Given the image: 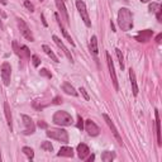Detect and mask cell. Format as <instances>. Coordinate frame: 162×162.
Here are the masks:
<instances>
[{
	"label": "cell",
	"mask_w": 162,
	"mask_h": 162,
	"mask_svg": "<svg viewBox=\"0 0 162 162\" xmlns=\"http://www.w3.org/2000/svg\"><path fill=\"white\" fill-rule=\"evenodd\" d=\"M118 26L122 30L128 32L133 28V14L128 8H120L118 11Z\"/></svg>",
	"instance_id": "1"
},
{
	"label": "cell",
	"mask_w": 162,
	"mask_h": 162,
	"mask_svg": "<svg viewBox=\"0 0 162 162\" xmlns=\"http://www.w3.org/2000/svg\"><path fill=\"white\" fill-rule=\"evenodd\" d=\"M53 123L57 125H61V127H68L72 124V117L70 113H67L65 110H59L53 114V118H52Z\"/></svg>",
	"instance_id": "2"
},
{
	"label": "cell",
	"mask_w": 162,
	"mask_h": 162,
	"mask_svg": "<svg viewBox=\"0 0 162 162\" xmlns=\"http://www.w3.org/2000/svg\"><path fill=\"white\" fill-rule=\"evenodd\" d=\"M46 134H47V137L52 138V140L60 141V142H62V143H67V142H68V133H67V131H65V129H61V128H51V129H47Z\"/></svg>",
	"instance_id": "3"
},
{
	"label": "cell",
	"mask_w": 162,
	"mask_h": 162,
	"mask_svg": "<svg viewBox=\"0 0 162 162\" xmlns=\"http://www.w3.org/2000/svg\"><path fill=\"white\" fill-rule=\"evenodd\" d=\"M76 8L79 10V13L81 15V19L84 20L85 26L86 27H91V22H90V18H89V14H87V10H86V5L83 0H76Z\"/></svg>",
	"instance_id": "4"
},
{
	"label": "cell",
	"mask_w": 162,
	"mask_h": 162,
	"mask_svg": "<svg viewBox=\"0 0 162 162\" xmlns=\"http://www.w3.org/2000/svg\"><path fill=\"white\" fill-rule=\"evenodd\" d=\"M107 62H108V68H109V72H110V76H111V81H113L114 89L118 91V90H119V84H118L117 74H115V67H114V63H113V60H111V56H110L109 52H107Z\"/></svg>",
	"instance_id": "5"
},
{
	"label": "cell",
	"mask_w": 162,
	"mask_h": 162,
	"mask_svg": "<svg viewBox=\"0 0 162 162\" xmlns=\"http://www.w3.org/2000/svg\"><path fill=\"white\" fill-rule=\"evenodd\" d=\"M17 23H18V27H19V30H20V33H22V36L24 37L26 39L33 42V41H34V37H33V34H32L29 27L26 24V22L23 20V19H19V18H18V19H17Z\"/></svg>",
	"instance_id": "6"
},
{
	"label": "cell",
	"mask_w": 162,
	"mask_h": 162,
	"mask_svg": "<svg viewBox=\"0 0 162 162\" xmlns=\"http://www.w3.org/2000/svg\"><path fill=\"white\" fill-rule=\"evenodd\" d=\"M0 74H2V79L5 86L10 85V77H11V67L9 62H4L0 67Z\"/></svg>",
	"instance_id": "7"
},
{
	"label": "cell",
	"mask_w": 162,
	"mask_h": 162,
	"mask_svg": "<svg viewBox=\"0 0 162 162\" xmlns=\"http://www.w3.org/2000/svg\"><path fill=\"white\" fill-rule=\"evenodd\" d=\"M22 119H23V123H24V131H23V134H33L34 132H36V124H34V122L30 119V117H28V115H22Z\"/></svg>",
	"instance_id": "8"
},
{
	"label": "cell",
	"mask_w": 162,
	"mask_h": 162,
	"mask_svg": "<svg viewBox=\"0 0 162 162\" xmlns=\"http://www.w3.org/2000/svg\"><path fill=\"white\" fill-rule=\"evenodd\" d=\"M103 118H104V120L107 122V124H108V127H109V128H110L111 133L114 134V137L117 138V141H118V143H119V144H123L122 137H120V134H119V132H118V129H117V127L114 125L113 120H111V119L109 118V115H108V114H103Z\"/></svg>",
	"instance_id": "9"
},
{
	"label": "cell",
	"mask_w": 162,
	"mask_h": 162,
	"mask_svg": "<svg viewBox=\"0 0 162 162\" xmlns=\"http://www.w3.org/2000/svg\"><path fill=\"white\" fill-rule=\"evenodd\" d=\"M84 128H85V131L87 132V134H89V136H91V137L98 136V134H99V132H100L99 127H98L94 122H92L91 119H87V120L84 123Z\"/></svg>",
	"instance_id": "10"
},
{
	"label": "cell",
	"mask_w": 162,
	"mask_h": 162,
	"mask_svg": "<svg viewBox=\"0 0 162 162\" xmlns=\"http://www.w3.org/2000/svg\"><path fill=\"white\" fill-rule=\"evenodd\" d=\"M52 39H53V42L57 44V46H59V47L62 50V52L66 55V57H67V59H68V61H70L71 63L74 62V59H72V55H71V52L70 51H68L67 50V47H66V46L63 44V42L59 38V37H57V36H52Z\"/></svg>",
	"instance_id": "11"
},
{
	"label": "cell",
	"mask_w": 162,
	"mask_h": 162,
	"mask_svg": "<svg viewBox=\"0 0 162 162\" xmlns=\"http://www.w3.org/2000/svg\"><path fill=\"white\" fill-rule=\"evenodd\" d=\"M55 2H56V6H57V9H59L62 19L68 24V23H70L68 20H70V19H68V13H67V9H66V6H65L63 0H55Z\"/></svg>",
	"instance_id": "12"
},
{
	"label": "cell",
	"mask_w": 162,
	"mask_h": 162,
	"mask_svg": "<svg viewBox=\"0 0 162 162\" xmlns=\"http://www.w3.org/2000/svg\"><path fill=\"white\" fill-rule=\"evenodd\" d=\"M152 36H153V32L151 30V29H144V30H141L140 33L136 36V39L138 41V42H148L149 39L152 38Z\"/></svg>",
	"instance_id": "13"
},
{
	"label": "cell",
	"mask_w": 162,
	"mask_h": 162,
	"mask_svg": "<svg viewBox=\"0 0 162 162\" xmlns=\"http://www.w3.org/2000/svg\"><path fill=\"white\" fill-rule=\"evenodd\" d=\"M55 18H56V20H57V24H59V27L61 28V32H62V34H63V37L67 39V42H68V43H71V46H74V47H75V42H74V41H72V38L70 37V34L67 33V30L63 28L62 23H61V18H60L59 13H55Z\"/></svg>",
	"instance_id": "14"
},
{
	"label": "cell",
	"mask_w": 162,
	"mask_h": 162,
	"mask_svg": "<svg viewBox=\"0 0 162 162\" xmlns=\"http://www.w3.org/2000/svg\"><path fill=\"white\" fill-rule=\"evenodd\" d=\"M4 113H5V118H6L9 129H10V132H13V117H11V111H10L8 103H4Z\"/></svg>",
	"instance_id": "15"
},
{
	"label": "cell",
	"mask_w": 162,
	"mask_h": 162,
	"mask_svg": "<svg viewBox=\"0 0 162 162\" xmlns=\"http://www.w3.org/2000/svg\"><path fill=\"white\" fill-rule=\"evenodd\" d=\"M89 153H90V149L85 143H80L77 146V155L81 160H85L89 156Z\"/></svg>",
	"instance_id": "16"
},
{
	"label": "cell",
	"mask_w": 162,
	"mask_h": 162,
	"mask_svg": "<svg viewBox=\"0 0 162 162\" xmlns=\"http://www.w3.org/2000/svg\"><path fill=\"white\" fill-rule=\"evenodd\" d=\"M155 117H156V134H157V144L161 146L162 144V140H161V120H160V114L158 110H155Z\"/></svg>",
	"instance_id": "17"
},
{
	"label": "cell",
	"mask_w": 162,
	"mask_h": 162,
	"mask_svg": "<svg viewBox=\"0 0 162 162\" xmlns=\"http://www.w3.org/2000/svg\"><path fill=\"white\" fill-rule=\"evenodd\" d=\"M129 80H131V84H132V90H133V95L134 96H137L138 95V85H137V80H136V74H134V71L132 70H129Z\"/></svg>",
	"instance_id": "18"
},
{
	"label": "cell",
	"mask_w": 162,
	"mask_h": 162,
	"mask_svg": "<svg viewBox=\"0 0 162 162\" xmlns=\"http://www.w3.org/2000/svg\"><path fill=\"white\" fill-rule=\"evenodd\" d=\"M57 156H60V157H72L74 156V149L71 147H67V146L61 147L59 153H57Z\"/></svg>",
	"instance_id": "19"
},
{
	"label": "cell",
	"mask_w": 162,
	"mask_h": 162,
	"mask_svg": "<svg viewBox=\"0 0 162 162\" xmlns=\"http://www.w3.org/2000/svg\"><path fill=\"white\" fill-rule=\"evenodd\" d=\"M89 48H90L91 53L94 55V56H96V55H98L99 48H98V38H96V36H92V37H91L90 43H89Z\"/></svg>",
	"instance_id": "20"
},
{
	"label": "cell",
	"mask_w": 162,
	"mask_h": 162,
	"mask_svg": "<svg viewBox=\"0 0 162 162\" xmlns=\"http://www.w3.org/2000/svg\"><path fill=\"white\" fill-rule=\"evenodd\" d=\"M42 50L44 51V53L47 55L48 57H51V59H52V61H55L56 63H59V62H60V61H59V59H57V56L53 53V51L51 50V47H48L47 44H43V46H42Z\"/></svg>",
	"instance_id": "21"
},
{
	"label": "cell",
	"mask_w": 162,
	"mask_h": 162,
	"mask_svg": "<svg viewBox=\"0 0 162 162\" xmlns=\"http://www.w3.org/2000/svg\"><path fill=\"white\" fill-rule=\"evenodd\" d=\"M62 90L66 92V94H68V95L77 96V91L75 90V87H74L71 84H68V83H65V84L62 85Z\"/></svg>",
	"instance_id": "22"
},
{
	"label": "cell",
	"mask_w": 162,
	"mask_h": 162,
	"mask_svg": "<svg viewBox=\"0 0 162 162\" xmlns=\"http://www.w3.org/2000/svg\"><path fill=\"white\" fill-rule=\"evenodd\" d=\"M18 56H20L22 59H29L30 57V52L28 50L27 46H20L19 47V52H18Z\"/></svg>",
	"instance_id": "23"
},
{
	"label": "cell",
	"mask_w": 162,
	"mask_h": 162,
	"mask_svg": "<svg viewBox=\"0 0 162 162\" xmlns=\"http://www.w3.org/2000/svg\"><path fill=\"white\" fill-rule=\"evenodd\" d=\"M114 158H115V153L114 152L105 151V152H103V155H101V160L104 162H111Z\"/></svg>",
	"instance_id": "24"
},
{
	"label": "cell",
	"mask_w": 162,
	"mask_h": 162,
	"mask_svg": "<svg viewBox=\"0 0 162 162\" xmlns=\"http://www.w3.org/2000/svg\"><path fill=\"white\" fill-rule=\"evenodd\" d=\"M23 153H24L29 160H33V157H34V151L30 148V147H23Z\"/></svg>",
	"instance_id": "25"
},
{
	"label": "cell",
	"mask_w": 162,
	"mask_h": 162,
	"mask_svg": "<svg viewBox=\"0 0 162 162\" xmlns=\"http://www.w3.org/2000/svg\"><path fill=\"white\" fill-rule=\"evenodd\" d=\"M115 53H117V57H118V61H119V65H120V68L124 70V59H123V55H122V51L119 48H115Z\"/></svg>",
	"instance_id": "26"
},
{
	"label": "cell",
	"mask_w": 162,
	"mask_h": 162,
	"mask_svg": "<svg viewBox=\"0 0 162 162\" xmlns=\"http://www.w3.org/2000/svg\"><path fill=\"white\" fill-rule=\"evenodd\" d=\"M41 148L43 149V151H48V152H52L53 151V146H52V143L51 142H43L42 144H41Z\"/></svg>",
	"instance_id": "27"
},
{
	"label": "cell",
	"mask_w": 162,
	"mask_h": 162,
	"mask_svg": "<svg viewBox=\"0 0 162 162\" xmlns=\"http://www.w3.org/2000/svg\"><path fill=\"white\" fill-rule=\"evenodd\" d=\"M161 6V4H158V3H155V2H152L151 4H149V6H148V9H149V11L151 13H156L157 11V9Z\"/></svg>",
	"instance_id": "28"
},
{
	"label": "cell",
	"mask_w": 162,
	"mask_h": 162,
	"mask_svg": "<svg viewBox=\"0 0 162 162\" xmlns=\"http://www.w3.org/2000/svg\"><path fill=\"white\" fill-rule=\"evenodd\" d=\"M39 75H41V76H44V77H47V79H52V74L47 70V68H41Z\"/></svg>",
	"instance_id": "29"
},
{
	"label": "cell",
	"mask_w": 162,
	"mask_h": 162,
	"mask_svg": "<svg viewBox=\"0 0 162 162\" xmlns=\"http://www.w3.org/2000/svg\"><path fill=\"white\" fill-rule=\"evenodd\" d=\"M32 63H33L34 67H38V66H39L41 60H39V57H38L37 55H33V56H32Z\"/></svg>",
	"instance_id": "30"
},
{
	"label": "cell",
	"mask_w": 162,
	"mask_h": 162,
	"mask_svg": "<svg viewBox=\"0 0 162 162\" xmlns=\"http://www.w3.org/2000/svg\"><path fill=\"white\" fill-rule=\"evenodd\" d=\"M76 127L80 131L84 129V119L81 118V115H77V124H76Z\"/></svg>",
	"instance_id": "31"
},
{
	"label": "cell",
	"mask_w": 162,
	"mask_h": 162,
	"mask_svg": "<svg viewBox=\"0 0 162 162\" xmlns=\"http://www.w3.org/2000/svg\"><path fill=\"white\" fill-rule=\"evenodd\" d=\"M24 6L30 11V13H33V11H34V5L29 2V0H26V2H24Z\"/></svg>",
	"instance_id": "32"
},
{
	"label": "cell",
	"mask_w": 162,
	"mask_h": 162,
	"mask_svg": "<svg viewBox=\"0 0 162 162\" xmlns=\"http://www.w3.org/2000/svg\"><path fill=\"white\" fill-rule=\"evenodd\" d=\"M80 92H81V94H83V96L85 98V100H89L90 99V96L87 95V92H86V90L84 89V87H80V90H79Z\"/></svg>",
	"instance_id": "33"
},
{
	"label": "cell",
	"mask_w": 162,
	"mask_h": 162,
	"mask_svg": "<svg viewBox=\"0 0 162 162\" xmlns=\"http://www.w3.org/2000/svg\"><path fill=\"white\" fill-rule=\"evenodd\" d=\"M52 103H53V104H61V103H62V98H61V96H56Z\"/></svg>",
	"instance_id": "34"
},
{
	"label": "cell",
	"mask_w": 162,
	"mask_h": 162,
	"mask_svg": "<svg viewBox=\"0 0 162 162\" xmlns=\"http://www.w3.org/2000/svg\"><path fill=\"white\" fill-rule=\"evenodd\" d=\"M38 127L39 128H47V124H46L44 122H38Z\"/></svg>",
	"instance_id": "35"
},
{
	"label": "cell",
	"mask_w": 162,
	"mask_h": 162,
	"mask_svg": "<svg viewBox=\"0 0 162 162\" xmlns=\"http://www.w3.org/2000/svg\"><path fill=\"white\" fill-rule=\"evenodd\" d=\"M85 160H86V161H89V162H91V161H94V160H95V156H94V155H91V156L86 157Z\"/></svg>",
	"instance_id": "36"
},
{
	"label": "cell",
	"mask_w": 162,
	"mask_h": 162,
	"mask_svg": "<svg viewBox=\"0 0 162 162\" xmlns=\"http://www.w3.org/2000/svg\"><path fill=\"white\" fill-rule=\"evenodd\" d=\"M161 38H162V33L157 34V37H156V42H157V43H161Z\"/></svg>",
	"instance_id": "37"
},
{
	"label": "cell",
	"mask_w": 162,
	"mask_h": 162,
	"mask_svg": "<svg viewBox=\"0 0 162 162\" xmlns=\"http://www.w3.org/2000/svg\"><path fill=\"white\" fill-rule=\"evenodd\" d=\"M41 18H42V22H43V26H44V27H47V22L44 20V15H43V14L41 15Z\"/></svg>",
	"instance_id": "38"
},
{
	"label": "cell",
	"mask_w": 162,
	"mask_h": 162,
	"mask_svg": "<svg viewBox=\"0 0 162 162\" xmlns=\"http://www.w3.org/2000/svg\"><path fill=\"white\" fill-rule=\"evenodd\" d=\"M140 2H141V3H151L152 0H140Z\"/></svg>",
	"instance_id": "39"
},
{
	"label": "cell",
	"mask_w": 162,
	"mask_h": 162,
	"mask_svg": "<svg viewBox=\"0 0 162 162\" xmlns=\"http://www.w3.org/2000/svg\"><path fill=\"white\" fill-rule=\"evenodd\" d=\"M0 3H2L3 5H6V0H0Z\"/></svg>",
	"instance_id": "40"
},
{
	"label": "cell",
	"mask_w": 162,
	"mask_h": 162,
	"mask_svg": "<svg viewBox=\"0 0 162 162\" xmlns=\"http://www.w3.org/2000/svg\"><path fill=\"white\" fill-rule=\"evenodd\" d=\"M0 161H2V152H0Z\"/></svg>",
	"instance_id": "41"
},
{
	"label": "cell",
	"mask_w": 162,
	"mask_h": 162,
	"mask_svg": "<svg viewBox=\"0 0 162 162\" xmlns=\"http://www.w3.org/2000/svg\"><path fill=\"white\" fill-rule=\"evenodd\" d=\"M63 2H65V0H63Z\"/></svg>",
	"instance_id": "42"
}]
</instances>
